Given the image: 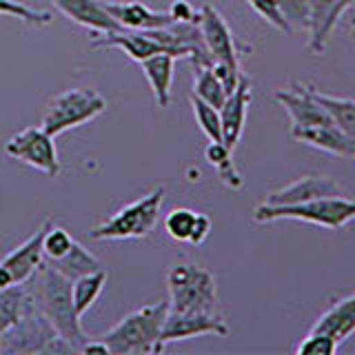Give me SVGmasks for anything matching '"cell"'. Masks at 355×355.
Returning <instances> with one entry per match:
<instances>
[{
    "mask_svg": "<svg viewBox=\"0 0 355 355\" xmlns=\"http://www.w3.org/2000/svg\"><path fill=\"white\" fill-rule=\"evenodd\" d=\"M94 49H120L125 51L131 60L142 62L144 58L155 53H171L173 58H180L175 49L169 44H164L158 36V29H147V31H131V29H120V31H109V33H96L92 40Z\"/></svg>",
    "mask_w": 355,
    "mask_h": 355,
    "instance_id": "cell-10",
    "label": "cell"
},
{
    "mask_svg": "<svg viewBox=\"0 0 355 355\" xmlns=\"http://www.w3.org/2000/svg\"><path fill=\"white\" fill-rule=\"evenodd\" d=\"M166 313H169V302L140 306L138 311L122 318L116 327H111L100 340L109 347V355L162 353L160 333Z\"/></svg>",
    "mask_w": 355,
    "mask_h": 355,
    "instance_id": "cell-2",
    "label": "cell"
},
{
    "mask_svg": "<svg viewBox=\"0 0 355 355\" xmlns=\"http://www.w3.org/2000/svg\"><path fill=\"white\" fill-rule=\"evenodd\" d=\"M251 105V83L242 73L238 87L227 96L225 105L220 107V122H222V142L233 151L242 138L244 122H247V111Z\"/></svg>",
    "mask_w": 355,
    "mask_h": 355,
    "instance_id": "cell-15",
    "label": "cell"
},
{
    "mask_svg": "<svg viewBox=\"0 0 355 355\" xmlns=\"http://www.w3.org/2000/svg\"><path fill=\"white\" fill-rule=\"evenodd\" d=\"M164 187H155L153 191L142 196L136 202L127 205L120 209L118 214L100 222L94 227L92 238L94 240H133V238H144L155 229L160 209L164 202Z\"/></svg>",
    "mask_w": 355,
    "mask_h": 355,
    "instance_id": "cell-6",
    "label": "cell"
},
{
    "mask_svg": "<svg viewBox=\"0 0 355 355\" xmlns=\"http://www.w3.org/2000/svg\"><path fill=\"white\" fill-rule=\"evenodd\" d=\"M338 0H309V42L306 47L313 55L324 53L327 42L336 29Z\"/></svg>",
    "mask_w": 355,
    "mask_h": 355,
    "instance_id": "cell-19",
    "label": "cell"
},
{
    "mask_svg": "<svg viewBox=\"0 0 355 355\" xmlns=\"http://www.w3.org/2000/svg\"><path fill=\"white\" fill-rule=\"evenodd\" d=\"M255 222H273V220H302L311 225H320L327 229H342L351 220H355V200L349 196H331L318 198L311 202L300 205H258L253 211Z\"/></svg>",
    "mask_w": 355,
    "mask_h": 355,
    "instance_id": "cell-4",
    "label": "cell"
},
{
    "mask_svg": "<svg viewBox=\"0 0 355 355\" xmlns=\"http://www.w3.org/2000/svg\"><path fill=\"white\" fill-rule=\"evenodd\" d=\"M105 284H107V271L103 269L71 280V297H73V306L78 315L83 318L87 311L96 304V300L103 293Z\"/></svg>",
    "mask_w": 355,
    "mask_h": 355,
    "instance_id": "cell-23",
    "label": "cell"
},
{
    "mask_svg": "<svg viewBox=\"0 0 355 355\" xmlns=\"http://www.w3.org/2000/svg\"><path fill=\"white\" fill-rule=\"evenodd\" d=\"M198 27L202 31L211 60L218 64L233 67V69H240V47L236 38H233L227 20L222 18V14L216 7L205 5L198 9Z\"/></svg>",
    "mask_w": 355,
    "mask_h": 355,
    "instance_id": "cell-9",
    "label": "cell"
},
{
    "mask_svg": "<svg viewBox=\"0 0 355 355\" xmlns=\"http://www.w3.org/2000/svg\"><path fill=\"white\" fill-rule=\"evenodd\" d=\"M53 220L42 222V227L33 233L29 240H25L0 260V286H16L25 284L29 277L40 269V264L44 262V251H42V240L44 231L49 229Z\"/></svg>",
    "mask_w": 355,
    "mask_h": 355,
    "instance_id": "cell-11",
    "label": "cell"
},
{
    "mask_svg": "<svg viewBox=\"0 0 355 355\" xmlns=\"http://www.w3.org/2000/svg\"><path fill=\"white\" fill-rule=\"evenodd\" d=\"M169 311L173 313H214L218 293L211 271L198 264H178L166 275Z\"/></svg>",
    "mask_w": 355,
    "mask_h": 355,
    "instance_id": "cell-5",
    "label": "cell"
},
{
    "mask_svg": "<svg viewBox=\"0 0 355 355\" xmlns=\"http://www.w3.org/2000/svg\"><path fill=\"white\" fill-rule=\"evenodd\" d=\"M331 196H349V193L331 175H304L297 178L291 184L271 191L266 196L264 205H300V202H311V200L331 198Z\"/></svg>",
    "mask_w": 355,
    "mask_h": 355,
    "instance_id": "cell-13",
    "label": "cell"
},
{
    "mask_svg": "<svg viewBox=\"0 0 355 355\" xmlns=\"http://www.w3.org/2000/svg\"><path fill=\"white\" fill-rule=\"evenodd\" d=\"M0 353H22V355H67L78 353L71 342H67L51 322L33 306H29L20 320L0 338Z\"/></svg>",
    "mask_w": 355,
    "mask_h": 355,
    "instance_id": "cell-3",
    "label": "cell"
},
{
    "mask_svg": "<svg viewBox=\"0 0 355 355\" xmlns=\"http://www.w3.org/2000/svg\"><path fill=\"white\" fill-rule=\"evenodd\" d=\"M209 231H211V220L205 214H198L196 216V225L191 231V238H189V244H202L209 238Z\"/></svg>",
    "mask_w": 355,
    "mask_h": 355,
    "instance_id": "cell-35",
    "label": "cell"
},
{
    "mask_svg": "<svg viewBox=\"0 0 355 355\" xmlns=\"http://www.w3.org/2000/svg\"><path fill=\"white\" fill-rule=\"evenodd\" d=\"M73 238L71 233L62 229V227H55L53 222L49 225V229L44 231V240H42V251H44V260L47 262H55L60 260L62 255L69 253V249L73 247Z\"/></svg>",
    "mask_w": 355,
    "mask_h": 355,
    "instance_id": "cell-29",
    "label": "cell"
},
{
    "mask_svg": "<svg viewBox=\"0 0 355 355\" xmlns=\"http://www.w3.org/2000/svg\"><path fill=\"white\" fill-rule=\"evenodd\" d=\"M51 3L71 22L94 31V36L96 33H109L122 29L118 25V20L105 9L103 0H51Z\"/></svg>",
    "mask_w": 355,
    "mask_h": 355,
    "instance_id": "cell-16",
    "label": "cell"
},
{
    "mask_svg": "<svg viewBox=\"0 0 355 355\" xmlns=\"http://www.w3.org/2000/svg\"><path fill=\"white\" fill-rule=\"evenodd\" d=\"M247 3H249V7L255 11V14H258L264 22H269L273 29L291 33V27H288V22L284 20L280 3H277V0H247Z\"/></svg>",
    "mask_w": 355,
    "mask_h": 355,
    "instance_id": "cell-33",
    "label": "cell"
},
{
    "mask_svg": "<svg viewBox=\"0 0 355 355\" xmlns=\"http://www.w3.org/2000/svg\"><path fill=\"white\" fill-rule=\"evenodd\" d=\"M193 96L205 100L211 107L220 109L227 100V89L220 83V78L214 71V64L193 67Z\"/></svg>",
    "mask_w": 355,
    "mask_h": 355,
    "instance_id": "cell-26",
    "label": "cell"
},
{
    "mask_svg": "<svg viewBox=\"0 0 355 355\" xmlns=\"http://www.w3.org/2000/svg\"><path fill=\"white\" fill-rule=\"evenodd\" d=\"M0 14L18 18L22 22H29V25H36V27L51 25V14H49V11L33 9L29 5L18 3V0H0Z\"/></svg>",
    "mask_w": 355,
    "mask_h": 355,
    "instance_id": "cell-31",
    "label": "cell"
},
{
    "mask_svg": "<svg viewBox=\"0 0 355 355\" xmlns=\"http://www.w3.org/2000/svg\"><path fill=\"white\" fill-rule=\"evenodd\" d=\"M105 9L118 20L122 29L131 31H147V29H162L173 25L171 11H153L142 3H114V0H103Z\"/></svg>",
    "mask_w": 355,
    "mask_h": 355,
    "instance_id": "cell-17",
    "label": "cell"
},
{
    "mask_svg": "<svg viewBox=\"0 0 355 355\" xmlns=\"http://www.w3.org/2000/svg\"><path fill=\"white\" fill-rule=\"evenodd\" d=\"M191 107L196 120L202 133L209 138V142H222V122H220V109L211 107L205 100H200L198 96H191Z\"/></svg>",
    "mask_w": 355,
    "mask_h": 355,
    "instance_id": "cell-28",
    "label": "cell"
},
{
    "mask_svg": "<svg viewBox=\"0 0 355 355\" xmlns=\"http://www.w3.org/2000/svg\"><path fill=\"white\" fill-rule=\"evenodd\" d=\"M171 16L175 22H193L198 20V11H193V7L187 3V0H175L171 5Z\"/></svg>",
    "mask_w": 355,
    "mask_h": 355,
    "instance_id": "cell-36",
    "label": "cell"
},
{
    "mask_svg": "<svg viewBox=\"0 0 355 355\" xmlns=\"http://www.w3.org/2000/svg\"><path fill=\"white\" fill-rule=\"evenodd\" d=\"M80 353H100V355H109V347L103 342V340H92L89 338L85 344H83V349H80Z\"/></svg>",
    "mask_w": 355,
    "mask_h": 355,
    "instance_id": "cell-37",
    "label": "cell"
},
{
    "mask_svg": "<svg viewBox=\"0 0 355 355\" xmlns=\"http://www.w3.org/2000/svg\"><path fill=\"white\" fill-rule=\"evenodd\" d=\"M29 306V293L25 284L0 286V338L16 324Z\"/></svg>",
    "mask_w": 355,
    "mask_h": 355,
    "instance_id": "cell-22",
    "label": "cell"
},
{
    "mask_svg": "<svg viewBox=\"0 0 355 355\" xmlns=\"http://www.w3.org/2000/svg\"><path fill=\"white\" fill-rule=\"evenodd\" d=\"M27 293L33 306L51 322V327L60 336L71 342L80 353L83 344L89 336L80 327V315L76 313L73 297H71V280L64 277L60 271H55L51 264L42 262L40 269L25 282Z\"/></svg>",
    "mask_w": 355,
    "mask_h": 355,
    "instance_id": "cell-1",
    "label": "cell"
},
{
    "mask_svg": "<svg viewBox=\"0 0 355 355\" xmlns=\"http://www.w3.org/2000/svg\"><path fill=\"white\" fill-rule=\"evenodd\" d=\"M5 153L22 164H29L44 175L55 178L60 173L58 151H55L53 136H49L42 127H29L18 131L5 142Z\"/></svg>",
    "mask_w": 355,
    "mask_h": 355,
    "instance_id": "cell-8",
    "label": "cell"
},
{
    "mask_svg": "<svg viewBox=\"0 0 355 355\" xmlns=\"http://www.w3.org/2000/svg\"><path fill=\"white\" fill-rule=\"evenodd\" d=\"M291 136L300 142L309 144V147L340 155V158L355 160V138L344 133L336 122L318 125V127H304V129H291Z\"/></svg>",
    "mask_w": 355,
    "mask_h": 355,
    "instance_id": "cell-18",
    "label": "cell"
},
{
    "mask_svg": "<svg viewBox=\"0 0 355 355\" xmlns=\"http://www.w3.org/2000/svg\"><path fill=\"white\" fill-rule=\"evenodd\" d=\"M144 76L151 85V92L158 107H166L171 103V83H173V67L175 58L171 53H155L140 62Z\"/></svg>",
    "mask_w": 355,
    "mask_h": 355,
    "instance_id": "cell-21",
    "label": "cell"
},
{
    "mask_svg": "<svg viewBox=\"0 0 355 355\" xmlns=\"http://www.w3.org/2000/svg\"><path fill=\"white\" fill-rule=\"evenodd\" d=\"M355 5V0H338V7H336V22L347 14V11Z\"/></svg>",
    "mask_w": 355,
    "mask_h": 355,
    "instance_id": "cell-38",
    "label": "cell"
},
{
    "mask_svg": "<svg viewBox=\"0 0 355 355\" xmlns=\"http://www.w3.org/2000/svg\"><path fill=\"white\" fill-rule=\"evenodd\" d=\"M338 349H340V344L333 340L329 333L311 329L309 336L302 342H300L297 353L300 355H333Z\"/></svg>",
    "mask_w": 355,
    "mask_h": 355,
    "instance_id": "cell-32",
    "label": "cell"
},
{
    "mask_svg": "<svg viewBox=\"0 0 355 355\" xmlns=\"http://www.w3.org/2000/svg\"><path fill=\"white\" fill-rule=\"evenodd\" d=\"M47 262V260H44ZM51 264L55 271H60L64 277H69V280H76V277L80 275H87V273H94L98 269H103V264L96 258L94 253H89L80 242H73V247L69 249V253L62 255L60 260L55 262H47Z\"/></svg>",
    "mask_w": 355,
    "mask_h": 355,
    "instance_id": "cell-24",
    "label": "cell"
},
{
    "mask_svg": "<svg viewBox=\"0 0 355 355\" xmlns=\"http://www.w3.org/2000/svg\"><path fill=\"white\" fill-rule=\"evenodd\" d=\"M275 100L280 103L286 114L291 116V129H304V127H318L329 125L331 116L318 100L311 96V89L304 83H295L291 89H280L275 92Z\"/></svg>",
    "mask_w": 355,
    "mask_h": 355,
    "instance_id": "cell-14",
    "label": "cell"
},
{
    "mask_svg": "<svg viewBox=\"0 0 355 355\" xmlns=\"http://www.w3.org/2000/svg\"><path fill=\"white\" fill-rule=\"evenodd\" d=\"M309 89H311V96H313L318 103L327 109V114L331 116V120L336 122V125L344 133H349V136L355 138V100L322 94V92H318L315 87H311V85H309Z\"/></svg>",
    "mask_w": 355,
    "mask_h": 355,
    "instance_id": "cell-25",
    "label": "cell"
},
{
    "mask_svg": "<svg viewBox=\"0 0 355 355\" xmlns=\"http://www.w3.org/2000/svg\"><path fill=\"white\" fill-rule=\"evenodd\" d=\"M196 216H198V211H191V209H184V207L173 209L171 214L164 218L166 233L178 242H189L193 225H196Z\"/></svg>",
    "mask_w": 355,
    "mask_h": 355,
    "instance_id": "cell-30",
    "label": "cell"
},
{
    "mask_svg": "<svg viewBox=\"0 0 355 355\" xmlns=\"http://www.w3.org/2000/svg\"><path fill=\"white\" fill-rule=\"evenodd\" d=\"M282 16L293 29H309V0H277Z\"/></svg>",
    "mask_w": 355,
    "mask_h": 355,
    "instance_id": "cell-34",
    "label": "cell"
},
{
    "mask_svg": "<svg viewBox=\"0 0 355 355\" xmlns=\"http://www.w3.org/2000/svg\"><path fill=\"white\" fill-rule=\"evenodd\" d=\"M353 38H355V27H353Z\"/></svg>",
    "mask_w": 355,
    "mask_h": 355,
    "instance_id": "cell-39",
    "label": "cell"
},
{
    "mask_svg": "<svg viewBox=\"0 0 355 355\" xmlns=\"http://www.w3.org/2000/svg\"><path fill=\"white\" fill-rule=\"evenodd\" d=\"M105 109L107 100L96 89H69V92H62L47 100L42 114V129L55 138L64 131L92 122L100 114H105Z\"/></svg>",
    "mask_w": 355,
    "mask_h": 355,
    "instance_id": "cell-7",
    "label": "cell"
},
{
    "mask_svg": "<svg viewBox=\"0 0 355 355\" xmlns=\"http://www.w3.org/2000/svg\"><path fill=\"white\" fill-rule=\"evenodd\" d=\"M229 333L227 322L216 313H173L169 311L164 318L160 344L162 349L169 342H180L198 336H220L225 338Z\"/></svg>",
    "mask_w": 355,
    "mask_h": 355,
    "instance_id": "cell-12",
    "label": "cell"
},
{
    "mask_svg": "<svg viewBox=\"0 0 355 355\" xmlns=\"http://www.w3.org/2000/svg\"><path fill=\"white\" fill-rule=\"evenodd\" d=\"M313 331L329 333L338 344L349 340L351 333L355 331V293L338 300L336 304H331L324 313L318 318Z\"/></svg>",
    "mask_w": 355,
    "mask_h": 355,
    "instance_id": "cell-20",
    "label": "cell"
},
{
    "mask_svg": "<svg viewBox=\"0 0 355 355\" xmlns=\"http://www.w3.org/2000/svg\"><path fill=\"white\" fill-rule=\"evenodd\" d=\"M205 155H207L209 164L218 171L220 180L225 182L229 189H242L244 187L242 175L238 173L236 164H233V151L227 147L225 142H209L207 149H205Z\"/></svg>",
    "mask_w": 355,
    "mask_h": 355,
    "instance_id": "cell-27",
    "label": "cell"
}]
</instances>
